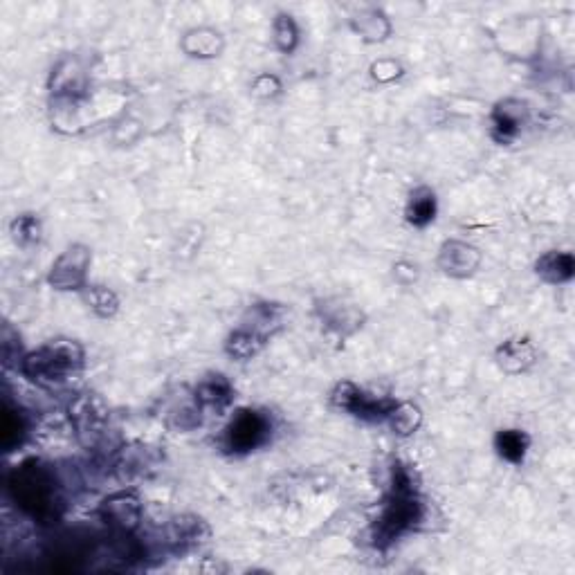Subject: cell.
I'll return each instance as SVG.
<instances>
[{
    "label": "cell",
    "instance_id": "obj_20",
    "mask_svg": "<svg viewBox=\"0 0 575 575\" xmlns=\"http://www.w3.org/2000/svg\"><path fill=\"white\" fill-rule=\"evenodd\" d=\"M438 214V198L436 191L427 185L416 187L409 191L407 205H405V221L416 227V230H425L436 221Z\"/></svg>",
    "mask_w": 575,
    "mask_h": 575
},
{
    "label": "cell",
    "instance_id": "obj_30",
    "mask_svg": "<svg viewBox=\"0 0 575 575\" xmlns=\"http://www.w3.org/2000/svg\"><path fill=\"white\" fill-rule=\"evenodd\" d=\"M252 95L263 99V102H270V99H277L281 95V79L277 75H270V72H263V75L254 77L252 81Z\"/></svg>",
    "mask_w": 575,
    "mask_h": 575
},
{
    "label": "cell",
    "instance_id": "obj_8",
    "mask_svg": "<svg viewBox=\"0 0 575 575\" xmlns=\"http://www.w3.org/2000/svg\"><path fill=\"white\" fill-rule=\"evenodd\" d=\"M97 515L115 535L131 537L142 524V501L135 492H115L99 504Z\"/></svg>",
    "mask_w": 575,
    "mask_h": 575
},
{
    "label": "cell",
    "instance_id": "obj_9",
    "mask_svg": "<svg viewBox=\"0 0 575 575\" xmlns=\"http://www.w3.org/2000/svg\"><path fill=\"white\" fill-rule=\"evenodd\" d=\"M315 313L319 317V322L324 324L326 331L342 337V340L358 333L364 326V319H367L360 306H355L351 304V301H346L342 297L319 299L315 306Z\"/></svg>",
    "mask_w": 575,
    "mask_h": 575
},
{
    "label": "cell",
    "instance_id": "obj_23",
    "mask_svg": "<svg viewBox=\"0 0 575 575\" xmlns=\"http://www.w3.org/2000/svg\"><path fill=\"white\" fill-rule=\"evenodd\" d=\"M27 416L21 407H16L5 400L3 405V425H0V445L5 452H14L16 447H21L27 438Z\"/></svg>",
    "mask_w": 575,
    "mask_h": 575
},
{
    "label": "cell",
    "instance_id": "obj_26",
    "mask_svg": "<svg viewBox=\"0 0 575 575\" xmlns=\"http://www.w3.org/2000/svg\"><path fill=\"white\" fill-rule=\"evenodd\" d=\"M9 234H12L14 243L21 245V248H34V245H39L43 236V223L39 214H18L12 225H9Z\"/></svg>",
    "mask_w": 575,
    "mask_h": 575
},
{
    "label": "cell",
    "instance_id": "obj_2",
    "mask_svg": "<svg viewBox=\"0 0 575 575\" xmlns=\"http://www.w3.org/2000/svg\"><path fill=\"white\" fill-rule=\"evenodd\" d=\"M9 497L27 517L43 526L57 524L63 515V492L57 474L41 461H25L9 472Z\"/></svg>",
    "mask_w": 575,
    "mask_h": 575
},
{
    "label": "cell",
    "instance_id": "obj_25",
    "mask_svg": "<svg viewBox=\"0 0 575 575\" xmlns=\"http://www.w3.org/2000/svg\"><path fill=\"white\" fill-rule=\"evenodd\" d=\"M272 41L281 54H292L299 48L301 32L295 16L288 12H279L272 21Z\"/></svg>",
    "mask_w": 575,
    "mask_h": 575
},
{
    "label": "cell",
    "instance_id": "obj_15",
    "mask_svg": "<svg viewBox=\"0 0 575 575\" xmlns=\"http://www.w3.org/2000/svg\"><path fill=\"white\" fill-rule=\"evenodd\" d=\"M207 537L209 526L198 515H178L167 526V544L173 553H187Z\"/></svg>",
    "mask_w": 575,
    "mask_h": 575
},
{
    "label": "cell",
    "instance_id": "obj_16",
    "mask_svg": "<svg viewBox=\"0 0 575 575\" xmlns=\"http://www.w3.org/2000/svg\"><path fill=\"white\" fill-rule=\"evenodd\" d=\"M284 319H286L284 304H277V301H257V304H252L245 310L241 326L250 328V331L270 342L272 337L284 328Z\"/></svg>",
    "mask_w": 575,
    "mask_h": 575
},
{
    "label": "cell",
    "instance_id": "obj_24",
    "mask_svg": "<svg viewBox=\"0 0 575 575\" xmlns=\"http://www.w3.org/2000/svg\"><path fill=\"white\" fill-rule=\"evenodd\" d=\"M423 421L425 414L421 407L412 403V400H400V403H396V407L391 409V414L387 416L385 423L398 438H409L421 430Z\"/></svg>",
    "mask_w": 575,
    "mask_h": 575
},
{
    "label": "cell",
    "instance_id": "obj_27",
    "mask_svg": "<svg viewBox=\"0 0 575 575\" xmlns=\"http://www.w3.org/2000/svg\"><path fill=\"white\" fill-rule=\"evenodd\" d=\"M86 299V304L90 306V310L97 317H102V319H111L115 317L117 313H120V297L115 295V292L111 288H106V286H86L84 292H81Z\"/></svg>",
    "mask_w": 575,
    "mask_h": 575
},
{
    "label": "cell",
    "instance_id": "obj_14",
    "mask_svg": "<svg viewBox=\"0 0 575 575\" xmlns=\"http://www.w3.org/2000/svg\"><path fill=\"white\" fill-rule=\"evenodd\" d=\"M537 360H540V353H537V346L533 344L531 337H508L506 342H501L495 349L497 367L508 373V376L528 373L535 367Z\"/></svg>",
    "mask_w": 575,
    "mask_h": 575
},
{
    "label": "cell",
    "instance_id": "obj_22",
    "mask_svg": "<svg viewBox=\"0 0 575 575\" xmlns=\"http://www.w3.org/2000/svg\"><path fill=\"white\" fill-rule=\"evenodd\" d=\"M492 447L501 461H506L510 465H522L526 461V454L531 450V436L524 430H517V427H506V430H499L492 438Z\"/></svg>",
    "mask_w": 575,
    "mask_h": 575
},
{
    "label": "cell",
    "instance_id": "obj_31",
    "mask_svg": "<svg viewBox=\"0 0 575 575\" xmlns=\"http://www.w3.org/2000/svg\"><path fill=\"white\" fill-rule=\"evenodd\" d=\"M405 68L400 66L396 59H378L373 61L371 66V77L378 81V84H391V81H396L403 77Z\"/></svg>",
    "mask_w": 575,
    "mask_h": 575
},
{
    "label": "cell",
    "instance_id": "obj_7",
    "mask_svg": "<svg viewBox=\"0 0 575 575\" xmlns=\"http://www.w3.org/2000/svg\"><path fill=\"white\" fill-rule=\"evenodd\" d=\"M93 250L84 243H72L63 250L48 272V286L59 292H84Z\"/></svg>",
    "mask_w": 575,
    "mask_h": 575
},
{
    "label": "cell",
    "instance_id": "obj_6",
    "mask_svg": "<svg viewBox=\"0 0 575 575\" xmlns=\"http://www.w3.org/2000/svg\"><path fill=\"white\" fill-rule=\"evenodd\" d=\"M68 418L81 445L97 447L108 427V405L95 391L77 394L68 403Z\"/></svg>",
    "mask_w": 575,
    "mask_h": 575
},
{
    "label": "cell",
    "instance_id": "obj_13",
    "mask_svg": "<svg viewBox=\"0 0 575 575\" xmlns=\"http://www.w3.org/2000/svg\"><path fill=\"white\" fill-rule=\"evenodd\" d=\"M88 79L84 68L79 66L75 57H66L52 70L50 77V95L59 104H77L86 97Z\"/></svg>",
    "mask_w": 575,
    "mask_h": 575
},
{
    "label": "cell",
    "instance_id": "obj_4",
    "mask_svg": "<svg viewBox=\"0 0 575 575\" xmlns=\"http://www.w3.org/2000/svg\"><path fill=\"white\" fill-rule=\"evenodd\" d=\"M275 434V421L257 407H241L232 414L218 438L221 450L230 456H248L270 443Z\"/></svg>",
    "mask_w": 575,
    "mask_h": 575
},
{
    "label": "cell",
    "instance_id": "obj_5",
    "mask_svg": "<svg viewBox=\"0 0 575 575\" xmlns=\"http://www.w3.org/2000/svg\"><path fill=\"white\" fill-rule=\"evenodd\" d=\"M328 400L335 409L349 414L364 423H385L391 409L396 407L398 400L389 396H373L364 391L353 380H340L328 394Z\"/></svg>",
    "mask_w": 575,
    "mask_h": 575
},
{
    "label": "cell",
    "instance_id": "obj_21",
    "mask_svg": "<svg viewBox=\"0 0 575 575\" xmlns=\"http://www.w3.org/2000/svg\"><path fill=\"white\" fill-rule=\"evenodd\" d=\"M266 344L268 340H263L261 335L239 324L230 335L225 337L223 351L227 358H232L236 362H250L257 358L263 349H266Z\"/></svg>",
    "mask_w": 575,
    "mask_h": 575
},
{
    "label": "cell",
    "instance_id": "obj_12",
    "mask_svg": "<svg viewBox=\"0 0 575 575\" xmlns=\"http://www.w3.org/2000/svg\"><path fill=\"white\" fill-rule=\"evenodd\" d=\"M236 389L232 385V380L225 376V373H205L203 378L196 382L194 387V400L196 405L203 409V414H214L223 416L227 409L234 405Z\"/></svg>",
    "mask_w": 575,
    "mask_h": 575
},
{
    "label": "cell",
    "instance_id": "obj_17",
    "mask_svg": "<svg viewBox=\"0 0 575 575\" xmlns=\"http://www.w3.org/2000/svg\"><path fill=\"white\" fill-rule=\"evenodd\" d=\"M180 50L185 52L189 59H198V61L218 59L225 50V39L221 32L214 30V27H207V25L191 27V30L182 34Z\"/></svg>",
    "mask_w": 575,
    "mask_h": 575
},
{
    "label": "cell",
    "instance_id": "obj_28",
    "mask_svg": "<svg viewBox=\"0 0 575 575\" xmlns=\"http://www.w3.org/2000/svg\"><path fill=\"white\" fill-rule=\"evenodd\" d=\"M155 461H158V456L153 454L149 445H133L129 450L124 447L115 468L124 472V477H133V474H142L146 468H151Z\"/></svg>",
    "mask_w": 575,
    "mask_h": 575
},
{
    "label": "cell",
    "instance_id": "obj_18",
    "mask_svg": "<svg viewBox=\"0 0 575 575\" xmlns=\"http://www.w3.org/2000/svg\"><path fill=\"white\" fill-rule=\"evenodd\" d=\"M349 27L353 30V34H358L364 43H385L391 36V32H394L389 16L378 7L362 9V12H358L351 18Z\"/></svg>",
    "mask_w": 575,
    "mask_h": 575
},
{
    "label": "cell",
    "instance_id": "obj_29",
    "mask_svg": "<svg viewBox=\"0 0 575 575\" xmlns=\"http://www.w3.org/2000/svg\"><path fill=\"white\" fill-rule=\"evenodd\" d=\"M200 423H203V409L196 405V400L189 405H180V409H173L167 416V425L173 432H194Z\"/></svg>",
    "mask_w": 575,
    "mask_h": 575
},
{
    "label": "cell",
    "instance_id": "obj_10",
    "mask_svg": "<svg viewBox=\"0 0 575 575\" xmlns=\"http://www.w3.org/2000/svg\"><path fill=\"white\" fill-rule=\"evenodd\" d=\"M481 261L483 254L477 245L461 239H447L441 248H438L436 266L450 279H470L477 275Z\"/></svg>",
    "mask_w": 575,
    "mask_h": 575
},
{
    "label": "cell",
    "instance_id": "obj_3",
    "mask_svg": "<svg viewBox=\"0 0 575 575\" xmlns=\"http://www.w3.org/2000/svg\"><path fill=\"white\" fill-rule=\"evenodd\" d=\"M86 367V351L77 340L57 337L41 344L39 349L23 355L18 362L23 376L43 389L66 385L70 378L79 376Z\"/></svg>",
    "mask_w": 575,
    "mask_h": 575
},
{
    "label": "cell",
    "instance_id": "obj_19",
    "mask_svg": "<svg viewBox=\"0 0 575 575\" xmlns=\"http://www.w3.org/2000/svg\"><path fill=\"white\" fill-rule=\"evenodd\" d=\"M535 275L551 286L569 284L575 275V259L567 250H551L544 252L535 261Z\"/></svg>",
    "mask_w": 575,
    "mask_h": 575
},
{
    "label": "cell",
    "instance_id": "obj_11",
    "mask_svg": "<svg viewBox=\"0 0 575 575\" xmlns=\"http://www.w3.org/2000/svg\"><path fill=\"white\" fill-rule=\"evenodd\" d=\"M528 104L517 97H506L490 113V138L497 144H513L528 124Z\"/></svg>",
    "mask_w": 575,
    "mask_h": 575
},
{
    "label": "cell",
    "instance_id": "obj_1",
    "mask_svg": "<svg viewBox=\"0 0 575 575\" xmlns=\"http://www.w3.org/2000/svg\"><path fill=\"white\" fill-rule=\"evenodd\" d=\"M425 519V504L418 492L416 479L409 465L394 463L391 468L389 492L382 499V508L371 524V544L373 549L387 551L405 535L416 531Z\"/></svg>",
    "mask_w": 575,
    "mask_h": 575
}]
</instances>
